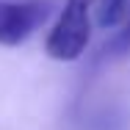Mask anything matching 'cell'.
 <instances>
[{
  "label": "cell",
  "instance_id": "cell-1",
  "mask_svg": "<svg viewBox=\"0 0 130 130\" xmlns=\"http://www.w3.org/2000/svg\"><path fill=\"white\" fill-rule=\"evenodd\" d=\"M97 0H67L55 28L47 36V55L55 61H75L89 42V14Z\"/></svg>",
  "mask_w": 130,
  "mask_h": 130
},
{
  "label": "cell",
  "instance_id": "cell-2",
  "mask_svg": "<svg viewBox=\"0 0 130 130\" xmlns=\"http://www.w3.org/2000/svg\"><path fill=\"white\" fill-rule=\"evenodd\" d=\"M55 8V0H22L6 3L0 0V44L14 47L42 25Z\"/></svg>",
  "mask_w": 130,
  "mask_h": 130
},
{
  "label": "cell",
  "instance_id": "cell-3",
  "mask_svg": "<svg viewBox=\"0 0 130 130\" xmlns=\"http://www.w3.org/2000/svg\"><path fill=\"white\" fill-rule=\"evenodd\" d=\"M130 55V8L125 14V25L119 33H113L100 50V61H113V58H127Z\"/></svg>",
  "mask_w": 130,
  "mask_h": 130
},
{
  "label": "cell",
  "instance_id": "cell-4",
  "mask_svg": "<svg viewBox=\"0 0 130 130\" xmlns=\"http://www.w3.org/2000/svg\"><path fill=\"white\" fill-rule=\"evenodd\" d=\"M130 8V0H103L100 11H97V22L100 25H116Z\"/></svg>",
  "mask_w": 130,
  "mask_h": 130
}]
</instances>
